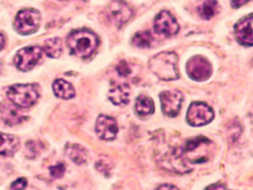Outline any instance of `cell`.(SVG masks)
I'll list each match as a JSON object with an SVG mask.
<instances>
[{
	"instance_id": "obj_13",
	"label": "cell",
	"mask_w": 253,
	"mask_h": 190,
	"mask_svg": "<svg viewBox=\"0 0 253 190\" xmlns=\"http://www.w3.org/2000/svg\"><path fill=\"white\" fill-rule=\"evenodd\" d=\"M234 34L237 41L247 47H251L253 44L252 36V14L240 19L234 26Z\"/></svg>"
},
{
	"instance_id": "obj_22",
	"label": "cell",
	"mask_w": 253,
	"mask_h": 190,
	"mask_svg": "<svg viewBox=\"0 0 253 190\" xmlns=\"http://www.w3.org/2000/svg\"><path fill=\"white\" fill-rule=\"evenodd\" d=\"M153 37L148 31L137 32L132 37V44L138 48H149L152 45Z\"/></svg>"
},
{
	"instance_id": "obj_25",
	"label": "cell",
	"mask_w": 253,
	"mask_h": 190,
	"mask_svg": "<svg viewBox=\"0 0 253 190\" xmlns=\"http://www.w3.org/2000/svg\"><path fill=\"white\" fill-rule=\"evenodd\" d=\"M26 186H27V179L22 177L15 180L11 184V190H24Z\"/></svg>"
},
{
	"instance_id": "obj_20",
	"label": "cell",
	"mask_w": 253,
	"mask_h": 190,
	"mask_svg": "<svg viewBox=\"0 0 253 190\" xmlns=\"http://www.w3.org/2000/svg\"><path fill=\"white\" fill-rule=\"evenodd\" d=\"M134 110L139 117L149 116L154 112V103L148 96L140 95L135 100Z\"/></svg>"
},
{
	"instance_id": "obj_1",
	"label": "cell",
	"mask_w": 253,
	"mask_h": 190,
	"mask_svg": "<svg viewBox=\"0 0 253 190\" xmlns=\"http://www.w3.org/2000/svg\"><path fill=\"white\" fill-rule=\"evenodd\" d=\"M70 52L78 57L87 58L97 48L99 39L95 33L87 29L72 31L66 40Z\"/></svg>"
},
{
	"instance_id": "obj_24",
	"label": "cell",
	"mask_w": 253,
	"mask_h": 190,
	"mask_svg": "<svg viewBox=\"0 0 253 190\" xmlns=\"http://www.w3.org/2000/svg\"><path fill=\"white\" fill-rule=\"evenodd\" d=\"M116 69L118 71V73L121 75V76H127L130 72H131V68L129 66V64L125 61V60H122L117 66H116Z\"/></svg>"
},
{
	"instance_id": "obj_6",
	"label": "cell",
	"mask_w": 253,
	"mask_h": 190,
	"mask_svg": "<svg viewBox=\"0 0 253 190\" xmlns=\"http://www.w3.org/2000/svg\"><path fill=\"white\" fill-rule=\"evenodd\" d=\"M41 23V15L35 9L21 10L15 19L14 25L16 30L23 35H29L35 33Z\"/></svg>"
},
{
	"instance_id": "obj_16",
	"label": "cell",
	"mask_w": 253,
	"mask_h": 190,
	"mask_svg": "<svg viewBox=\"0 0 253 190\" xmlns=\"http://www.w3.org/2000/svg\"><path fill=\"white\" fill-rule=\"evenodd\" d=\"M19 147V139L16 136L0 132V154L12 155Z\"/></svg>"
},
{
	"instance_id": "obj_17",
	"label": "cell",
	"mask_w": 253,
	"mask_h": 190,
	"mask_svg": "<svg viewBox=\"0 0 253 190\" xmlns=\"http://www.w3.org/2000/svg\"><path fill=\"white\" fill-rule=\"evenodd\" d=\"M65 153L73 162L82 165L87 161L88 153L84 147L76 143H68L65 146Z\"/></svg>"
},
{
	"instance_id": "obj_15",
	"label": "cell",
	"mask_w": 253,
	"mask_h": 190,
	"mask_svg": "<svg viewBox=\"0 0 253 190\" xmlns=\"http://www.w3.org/2000/svg\"><path fill=\"white\" fill-rule=\"evenodd\" d=\"M0 114L3 121L10 126L20 124L24 120V117L19 112L18 107L15 106L13 103H6V102L1 103Z\"/></svg>"
},
{
	"instance_id": "obj_8",
	"label": "cell",
	"mask_w": 253,
	"mask_h": 190,
	"mask_svg": "<svg viewBox=\"0 0 253 190\" xmlns=\"http://www.w3.org/2000/svg\"><path fill=\"white\" fill-rule=\"evenodd\" d=\"M42 48L39 46H29L18 50L15 56V65L19 70H31L42 58Z\"/></svg>"
},
{
	"instance_id": "obj_5",
	"label": "cell",
	"mask_w": 253,
	"mask_h": 190,
	"mask_svg": "<svg viewBox=\"0 0 253 190\" xmlns=\"http://www.w3.org/2000/svg\"><path fill=\"white\" fill-rule=\"evenodd\" d=\"M105 14L110 23L117 28L123 27L131 18L132 9L123 0H114L108 4Z\"/></svg>"
},
{
	"instance_id": "obj_10",
	"label": "cell",
	"mask_w": 253,
	"mask_h": 190,
	"mask_svg": "<svg viewBox=\"0 0 253 190\" xmlns=\"http://www.w3.org/2000/svg\"><path fill=\"white\" fill-rule=\"evenodd\" d=\"M187 72L194 80H207L211 75V65L206 57L195 55L187 63Z\"/></svg>"
},
{
	"instance_id": "obj_19",
	"label": "cell",
	"mask_w": 253,
	"mask_h": 190,
	"mask_svg": "<svg viewBox=\"0 0 253 190\" xmlns=\"http://www.w3.org/2000/svg\"><path fill=\"white\" fill-rule=\"evenodd\" d=\"M219 11V6L216 0H201L198 5V13L202 19L210 20Z\"/></svg>"
},
{
	"instance_id": "obj_29",
	"label": "cell",
	"mask_w": 253,
	"mask_h": 190,
	"mask_svg": "<svg viewBox=\"0 0 253 190\" xmlns=\"http://www.w3.org/2000/svg\"><path fill=\"white\" fill-rule=\"evenodd\" d=\"M4 45H5V37L0 34V50L4 48Z\"/></svg>"
},
{
	"instance_id": "obj_12",
	"label": "cell",
	"mask_w": 253,
	"mask_h": 190,
	"mask_svg": "<svg viewBox=\"0 0 253 190\" xmlns=\"http://www.w3.org/2000/svg\"><path fill=\"white\" fill-rule=\"evenodd\" d=\"M118 124L115 118L108 115H100L95 124L97 136L104 141H112L118 134Z\"/></svg>"
},
{
	"instance_id": "obj_4",
	"label": "cell",
	"mask_w": 253,
	"mask_h": 190,
	"mask_svg": "<svg viewBox=\"0 0 253 190\" xmlns=\"http://www.w3.org/2000/svg\"><path fill=\"white\" fill-rule=\"evenodd\" d=\"M7 97L18 108H28L37 102L40 91L37 84H14L7 89Z\"/></svg>"
},
{
	"instance_id": "obj_28",
	"label": "cell",
	"mask_w": 253,
	"mask_h": 190,
	"mask_svg": "<svg viewBox=\"0 0 253 190\" xmlns=\"http://www.w3.org/2000/svg\"><path fill=\"white\" fill-rule=\"evenodd\" d=\"M156 190H179L177 187H175L174 185H170V184H162L160 185Z\"/></svg>"
},
{
	"instance_id": "obj_26",
	"label": "cell",
	"mask_w": 253,
	"mask_h": 190,
	"mask_svg": "<svg viewBox=\"0 0 253 190\" xmlns=\"http://www.w3.org/2000/svg\"><path fill=\"white\" fill-rule=\"evenodd\" d=\"M206 190H228V189H227L224 185L216 183V184H211V185H210L209 187H207Z\"/></svg>"
},
{
	"instance_id": "obj_18",
	"label": "cell",
	"mask_w": 253,
	"mask_h": 190,
	"mask_svg": "<svg viewBox=\"0 0 253 190\" xmlns=\"http://www.w3.org/2000/svg\"><path fill=\"white\" fill-rule=\"evenodd\" d=\"M52 90H53V93L61 99H70L75 94L74 88L71 85V83L61 78L55 79L53 81Z\"/></svg>"
},
{
	"instance_id": "obj_14",
	"label": "cell",
	"mask_w": 253,
	"mask_h": 190,
	"mask_svg": "<svg viewBox=\"0 0 253 190\" xmlns=\"http://www.w3.org/2000/svg\"><path fill=\"white\" fill-rule=\"evenodd\" d=\"M129 86L126 83H116L109 91V99L119 106H123L129 101Z\"/></svg>"
},
{
	"instance_id": "obj_9",
	"label": "cell",
	"mask_w": 253,
	"mask_h": 190,
	"mask_svg": "<svg viewBox=\"0 0 253 190\" xmlns=\"http://www.w3.org/2000/svg\"><path fill=\"white\" fill-rule=\"evenodd\" d=\"M161 109L164 115L168 117H175L178 115L184 97L182 93L178 90H167L163 91L159 95Z\"/></svg>"
},
{
	"instance_id": "obj_27",
	"label": "cell",
	"mask_w": 253,
	"mask_h": 190,
	"mask_svg": "<svg viewBox=\"0 0 253 190\" xmlns=\"http://www.w3.org/2000/svg\"><path fill=\"white\" fill-rule=\"evenodd\" d=\"M249 0H231V5L233 8H239L240 6L244 5Z\"/></svg>"
},
{
	"instance_id": "obj_21",
	"label": "cell",
	"mask_w": 253,
	"mask_h": 190,
	"mask_svg": "<svg viewBox=\"0 0 253 190\" xmlns=\"http://www.w3.org/2000/svg\"><path fill=\"white\" fill-rule=\"evenodd\" d=\"M42 51L49 57L56 58L59 57V55L62 52V42L58 38L48 39L43 43L42 46Z\"/></svg>"
},
{
	"instance_id": "obj_7",
	"label": "cell",
	"mask_w": 253,
	"mask_h": 190,
	"mask_svg": "<svg viewBox=\"0 0 253 190\" xmlns=\"http://www.w3.org/2000/svg\"><path fill=\"white\" fill-rule=\"evenodd\" d=\"M212 109L204 102H193L187 112V122L193 127H200L209 124L213 119Z\"/></svg>"
},
{
	"instance_id": "obj_3",
	"label": "cell",
	"mask_w": 253,
	"mask_h": 190,
	"mask_svg": "<svg viewBox=\"0 0 253 190\" xmlns=\"http://www.w3.org/2000/svg\"><path fill=\"white\" fill-rule=\"evenodd\" d=\"M178 56L173 51H162L149 60V68L161 80H174L179 77Z\"/></svg>"
},
{
	"instance_id": "obj_11",
	"label": "cell",
	"mask_w": 253,
	"mask_h": 190,
	"mask_svg": "<svg viewBox=\"0 0 253 190\" xmlns=\"http://www.w3.org/2000/svg\"><path fill=\"white\" fill-rule=\"evenodd\" d=\"M153 28L158 35L170 37L177 34L179 25L171 13L168 11H161L154 19Z\"/></svg>"
},
{
	"instance_id": "obj_2",
	"label": "cell",
	"mask_w": 253,
	"mask_h": 190,
	"mask_svg": "<svg viewBox=\"0 0 253 190\" xmlns=\"http://www.w3.org/2000/svg\"><path fill=\"white\" fill-rule=\"evenodd\" d=\"M180 152L185 161L191 163L206 162L213 153V143L204 137H196L188 140Z\"/></svg>"
},
{
	"instance_id": "obj_23",
	"label": "cell",
	"mask_w": 253,
	"mask_h": 190,
	"mask_svg": "<svg viewBox=\"0 0 253 190\" xmlns=\"http://www.w3.org/2000/svg\"><path fill=\"white\" fill-rule=\"evenodd\" d=\"M65 171V166L62 162H59L57 163L56 165H53V166H50L49 167V172H50V175L54 178H59L63 175Z\"/></svg>"
}]
</instances>
